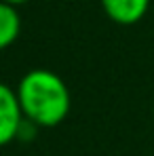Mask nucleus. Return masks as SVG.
I'll use <instances>...</instances> for the list:
<instances>
[{
  "label": "nucleus",
  "mask_w": 154,
  "mask_h": 156,
  "mask_svg": "<svg viewBox=\"0 0 154 156\" xmlns=\"http://www.w3.org/2000/svg\"><path fill=\"white\" fill-rule=\"evenodd\" d=\"M15 93L23 118L36 127H57L70 114V91L66 82L51 70H30L19 80Z\"/></svg>",
  "instance_id": "nucleus-1"
},
{
  "label": "nucleus",
  "mask_w": 154,
  "mask_h": 156,
  "mask_svg": "<svg viewBox=\"0 0 154 156\" xmlns=\"http://www.w3.org/2000/svg\"><path fill=\"white\" fill-rule=\"evenodd\" d=\"M23 120L26 118H23L15 89L0 82V148L19 137Z\"/></svg>",
  "instance_id": "nucleus-2"
},
{
  "label": "nucleus",
  "mask_w": 154,
  "mask_h": 156,
  "mask_svg": "<svg viewBox=\"0 0 154 156\" xmlns=\"http://www.w3.org/2000/svg\"><path fill=\"white\" fill-rule=\"evenodd\" d=\"M102 6L114 23L133 26L148 13L150 0H102Z\"/></svg>",
  "instance_id": "nucleus-3"
},
{
  "label": "nucleus",
  "mask_w": 154,
  "mask_h": 156,
  "mask_svg": "<svg viewBox=\"0 0 154 156\" xmlns=\"http://www.w3.org/2000/svg\"><path fill=\"white\" fill-rule=\"evenodd\" d=\"M21 32V17L15 6L0 2V51L9 49Z\"/></svg>",
  "instance_id": "nucleus-4"
},
{
  "label": "nucleus",
  "mask_w": 154,
  "mask_h": 156,
  "mask_svg": "<svg viewBox=\"0 0 154 156\" xmlns=\"http://www.w3.org/2000/svg\"><path fill=\"white\" fill-rule=\"evenodd\" d=\"M0 2H4V4H11V6H21V4H26V2H30V0H0Z\"/></svg>",
  "instance_id": "nucleus-5"
}]
</instances>
